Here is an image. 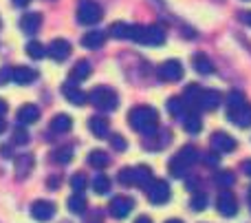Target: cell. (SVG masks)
I'll return each instance as SVG.
<instances>
[{
  "instance_id": "obj_1",
  "label": "cell",
  "mask_w": 251,
  "mask_h": 223,
  "mask_svg": "<svg viewBox=\"0 0 251 223\" xmlns=\"http://www.w3.org/2000/svg\"><path fill=\"white\" fill-rule=\"evenodd\" d=\"M128 124L143 135H154L159 128V113L152 106H134L128 113Z\"/></svg>"
},
{
  "instance_id": "obj_2",
  "label": "cell",
  "mask_w": 251,
  "mask_h": 223,
  "mask_svg": "<svg viewBox=\"0 0 251 223\" xmlns=\"http://www.w3.org/2000/svg\"><path fill=\"white\" fill-rule=\"evenodd\" d=\"M88 97H91L93 106H95V109H100V111H115L119 106L117 91H115V88H110V86H95Z\"/></svg>"
},
{
  "instance_id": "obj_3",
  "label": "cell",
  "mask_w": 251,
  "mask_h": 223,
  "mask_svg": "<svg viewBox=\"0 0 251 223\" xmlns=\"http://www.w3.org/2000/svg\"><path fill=\"white\" fill-rule=\"evenodd\" d=\"M196 159H199V153H196L194 146L181 148L176 153V157H172V162H170V172H172V177H185L187 168H190Z\"/></svg>"
},
{
  "instance_id": "obj_4",
  "label": "cell",
  "mask_w": 251,
  "mask_h": 223,
  "mask_svg": "<svg viewBox=\"0 0 251 223\" xmlns=\"http://www.w3.org/2000/svg\"><path fill=\"white\" fill-rule=\"evenodd\" d=\"M101 18H104V11H101V7L95 0H79L77 20L82 22V25H97Z\"/></svg>"
},
{
  "instance_id": "obj_5",
  "label": "cell",
  "mask_w": 251,
  "mask_h": 223,
  "mask_svg": "<svg viewBox=\"0 0 251 223\" xmlns=\"http://www.w3.org/2000/svg\"><path fill=\"white\" fill-rule=\"evenodd\" d=\"M146 190H148V199H150V203H154V206H163V203H168L170 197H172L170 184L163 181V179H154Z\"/></svg>"
},
{
  "instance_id": "obj_6",
  "label": "cell",
  "mask_w": 251,
  "mask_h": 223,
  "mask_svg": "<svg viewBox=\"0 0 251 223\" xmlns=\"http://www.w3.org/2000/svg\"><path fill=\"white\" fill-rule=\"evenodd\" d=\"M223 102V95L214 88H201L199 91V97L194 102V109H203V111H214L218 109Z\"/></svg>"
},
{
  "instance_id": "obj_7",
  "label": "cell",
  "mask_w": 251,
  "mask_h": 223,
  "mask_svg": "<svg viewBox=\"0 0 251 223\" xmlns=\"http://www.w3.org/2000/svg\"><path fill=\"white\" fill-rule=\"evenodd\" d=\"M216 210L221 212L223 217H234L238 212V201H236L234 193L231 190H221L216 199Z\"/></svg>"
},
{
  "instance_id": "obj_8",
  "label": "cell",
  "mask_w": 251,
  "mask_h": 223,
  "mask_svg": "<svg viewBox=\"0 0 251 223\" xmlns=\"http://www.w3.org/2000/svg\"><path fill=\"white\" fill-rule=\"evenodd\" d=\"M159 78L163 82H178L183 78V64L178 60H165L159 66Z\"/></svg>"
},
{
  "instance_id": "obj_9",
  "label": "cell",
  "mask_w": 251,
  "mask_h": 223,
  "mask_svg": "<svg viewBox=\"0 0 251 223\" xmlns=\"http://www.w3.org/2000/svg\"><path fill=\"white\" fill-rule=\"evenodd\" d=\"M134 208V201L130 197H126V195H117V197L110 201V215L115 217V219H126V217L132 212Z\"/></svg>"
},
{
  "instance_id": "obj_10",
  "label": "cell",
  "mask_w": 251,
  "mask_h": 223,
  "mask_svg": "<svg viewBox=\"0 0 251 223\" xmlns=\"http://www.w3.org/2000/svg\"><path fill=\"white\" fill-rule=\"evenodd\" d=\"M227 117H229V122L236 124V126L247 128V126H251V106L245 102V104L236 106V109H227Z\"/></svg>"
},
{
  "instance_id": "obj_11",
  "label": "cell",
  "mask_w": 251,
  "mask_h": 223,
  "mask_svg": "<svg viewBox=\"0 0 251 223\" xmlns=\"http://www.w3.org/2000/svg\"><path fill=\"white\" fill-rule=\"evenodd\" d=\"M209 144H212V148H214V153H231V150L236 148V139L231 135H227V133H223V131H216L212 135V139H209Z\"/></svg>"
},
{
  "instance_id": "obj_12",
  "label": "cell",
  "mask_w": 251,
  "mask_h": 223,
  "mask_svg": "<svg viewBox=\"0 0 251 223\" xmlns=\"http://www.w3.org/2000/svg\"><path fill=\"white\" fill-rule=\"evenodd\" d=\"M47 56H51L55 62H64L66 57L71 56V42L69 40H62V38L53 40L47 47Z\"/></svg>"
},
{
  "instance_id": "obj_13",
  "label": "cell",
  "mask_w": 251,
  "mask_h": 223,
  "mask_svg": "<svg viewBox=\"0 0 251 223\" xmlns=\"http://www.w3.org/2000/svg\"><path fill=\"white\" fill-rule=\"evenodd\" d=\"M165 42V29L161 25H150L143 29L141 44H150V47H161Z\"/></svg>"
},
{
  "instance_id": "obj_14",
  "label": "cell",
  "mask_w": 251,
  "mask_h": 223,
  "mask_svg": "<svg viewBox=\"0 0 251 223\" xmlns=\"http://www.w3.org/2000/svg\"><path fill=\"white\" fill-rule=\"evenodd\" d=\"M31 215H33V219L38 221H49L53 219V215H55V203L53 201H35L33 206H31Z\"/></svg>"
},
{
  "instance_id": "obj_15",
  "label": "cell",
  "mask_w": 251,
  "mask_h": 223,
  "mask_svg": "<svg viewBox=\"0 0 251 223\" xmlns=\"http://www.w3.org/2000/svg\"><path fill=\"white\" fill-rule=\"evenodd\" d=\"M150 184H152V168H148V166L132 168V179H130V186H137V188H148Z\"/></svg>"
},
{
  "instance_id": "obj_16",
  "label": "cell",
  "mask_w": 251,
  "mask_h": 223,
  "mask_svg": "<svg viewBox=\"0 0 251 223\" xmlns=\"http://www.w3.org/2000/svg\"><path fill=\"white\" fill-rule=\"evenodd\" d=\"M40 25H42V16H40V13H35V11H29V13H25V16L20 18V29L25 31L26 35L38 33Z\"/></svg>"
},
{
  "instance_id": "obj_17",
  "label": "cell",
  "mask_w": 251,
  "mask_h": 223,
  "mask_svg": "<svg viewBox=\"0 0 251 223\" xmlns=\"http://www.w3.org/2000/svg\"><path fill=\"white\" fill-rule=\"evenodd\" d=\"M62 95L75 106H84L86 104V93L77 86V84H64L62 86Z\"/></svg>"
},
{
  "instance_id": "obj_18",
  "label": "cell",
  "mask_w": 251,
  "mask_h": 223,
  "mask_svg": "<svg viewBox=\"0 0 251 223\" xmlns=\"http://www.w3.org/2000/svg\"><path fill=\"white\" fill-rule=\"evenodd\" d=\"M35 78H38V71L31 69V66H16V69H13V82L20 84V86L33 84Z\"/></svg>"
},
{
  "instance_id": "obj_19",
  "label": "cell",
  "mask_w": 251,
  "mask_h": 223,
  "mask_svg": "<svg viewBox=\"0 0 251 223\" xmlns=\"http://www.w3.org/2000/svg\"><path fill=\"white\" fill-rule=\"evenodd\" d=\"M88 75H91V62H88V60H79L77 64L71 69V73H69V84L84 82Z\"/></svg>"
},
{
  "instance_id": "obj_20",
  "label": "cell",
  "mask_w": 251,
  "mask_h": 223,
  "mask_svg": "<svg viewBox=\"0 0 251 223\" xmlns=\"http://www.w3.org/2000/svg\"><path fill=\"white\" fill-rule=\"evenodd\" d=\"M183 128H185L190 135H199L201 128H203V119H201L199 113H194V111L183 113Z\"/></svg>"
},
{
  "instance_id": "obj_21",
  "label": "cell",
  "mask_w": 251,
  "mask_h": 223,
  "mask_svg": "<svg viewBox=\"0 0 251 223\" xmlns=\"http://www.w3.org/2000/svg\"><path fill=\"white\" fill-rule=\"evenodd\" d=\"M40 119V109L35 104H25L18 111V122L20 124H35Z\"/></svg>"
},
{
  "instance_id": "obj_22",
  "label": "cell",
  "mask_w": 251,
  "mask_h": 223,
  "mask_svg": "<svg viewBox=\"0 0 251 223\" xmlns=\"http://www.w3.org/2000/svg\"><path fill=\"white\" fill-rule=\"evenodd\" d=\"M88 128L95 137H108L110 135V128H108V119L106 117H91L88 119Z\"/></svg>"
},
{
  "instance_id": "obj_23",
  "label": "cell",
  "mask_w": 251,
  "mask_h": 223,
  "mask_svg": "<svg viewBox=\"0 0 251 223\" xmlns=\"http://www.w3.org/2000/svg\"><path fill=\"white\" fill-rule=\"evenodd\" d=\"M192 64H194L196 73H201V75H209L214 71L212 60H209L205 53H194V57H192Z\"/></svg>"
},
{
  "instance_id": "obj_24",
  "label": "cell",
  "mask_w": 251,
  "mask_h": 223,
  "mask_svg": "<svg viewBox=\"0 0 251 223\" xmlns=\"http://www.w3.org/2000/svg\"><path fill=\"white\" fill-rule=\"evenodd\" d=\"M104 42H106L104 31H88L82 38V47H86V49H100V47H104Z\"/></svg>"
},
{
  "instance_id": "obj_25",
  "label": "cell",
  "mask_w": 251,
  "mask_h": 223,
  "mask_svg": "<svg viewBox=\"0 0 251 223\" xmlns=\"http://www.w3.org/2000/svg\"><path fill=\"white\" fill-rule=\"evenodd\" d=\"M71 128H73V119H71V115L57 113L55 117L51 119V131H55V133H69Z\"/></svg>"
},
{
  "instance_id": "obj_26",
  "label": "cell",
  "mask_w": 251,
  "mask_h": 223,
  "mask_svg": "<svg viewBox=\"0 0 251 223\" xmlns=\"http://www.w3.org/2000/svg\"><path fill=\"white\" fill-rule=\"evenodd\" d=\"M88 164H91L93 168H97V170H101V168H106L110 164V157H108V153H104V150H91Z\"/></svg>"
},
{
  "instance_id": "obj_27",
  "label": "cell",
  "mask_w": 251,
  "mask_h": 223,
  "mask_svg": "<svg viewBox=\"0 0 251 223\" xmlns=\"http://www.w3.org/2000/svg\"><path fill=\"white\" fill-rule=\"evenodd\" d=\"M31 168H33V157H31V155H20V157L16 159V175L20 177V179L29 175Z\"/></svg>"
},
{
  "instance_id": "obj_28",
  "label": "cell",
  "mask_w": 251,
  "mask_h": 223,
  "mask_svg": "<svg viewBox=\"0 0 251 223\" xmlns=\"http://www.w3.org/2000/svg\"><path fill=\"white\" fill-rule=\"evenodd\" d=\"M69 210L73 212V215H82V212H86V199H84L82 193H75L73 197H69Z\"/></svg>"
},
{
  "instance_id": "obj_29",
  "label": "cell",
  "mask_w": 251,
  "mask_h": 223,
  "mask_svg": "<svg viewBox=\"0 0 251 223\" xmlns=\"http://www.w3.org/2000/svg\"><path fill=\"white\" fill-rule=\"evenodd\" d=\"M165 106H168V113L174 115V117H181V115L185 113V109H187L185 100H181V97H170Z\"/></svg>"
},
{
  "instance_id": "obj_30",
  "label": "cell",
  "mask_w": 251,
  "mask_h": 223,
  "mask_svg": "<svg viewBox=\"0 0 251 223\" xmlns=\"http://www.w3.org/2000/svg\"><path fill=\"white\" fill-rule=\"evenodd\" d=\"M93 190H95L97 195H106L110 190V179L104 175V172L95 175V179H93Z\"/></svg>"
},
{
  "instance_id": "obj_31",
  "label": "cell",
  "mask_w": 251,
  "mask_h": 223,
  "mask_svg": "<svg viewBox=\"0 0 251 223\" xmlns=\"http://www.w3.org/2000/svg\"><path fill=\"white\" fill-rule=\"evenodd\" d=\"M25 51H26V56L33 57V60H40V57L47 56V47H44V44H40V42H35V40L26 44Z\"/></svg>"
},
{
  "instance_id": "obj_32",
  "label": "cell",
  "mask_w": 251,
  "mask_h": 223,
  "mask_svg": "<svg viewBox=\"0 0 251 223\" xmlns=\"http://www.w3.org/2000/svg\"><path fill=\"white\" fill-rule=\"evenodd\" d=\"M128 31H130V25H126V22H115V25H110V35L117 40H128Z\"/></svg>"
},
{
  "instance_id": "obj_33",
  "label": "cell",
  "mask_w": 251,
  "mask_h": 223,
  "mask_svg": "<svg viewBox=\"0 0 251 223\" xmlns=\"http://www.w3.org/2000/svg\"><path fill=\"white\" fill-rule=\"evenodd\" d=\"M234 181H236V177H234V172H229V170H221V172H216V184L221 186V188H231L234 186Z\"/></svg>"
},
{
  "instance_id": "obj_34",
  "label": "cell",
  "mask_w": 251,
  "mask_h": 223,
  "mask_svg": "<svg viewBox=\"0 0 251 223\" xmlns=\"http://www.w3.org/2000/svg\"><path fill=\"white\" fill-rule=\"evenodd\" d=\"M190 206H192V210H196V212L205 210V208H207V195H203V193H196L194 197H192Z\"/></svg>"
},
{
  "instance_id": "obj_35",
  "label": "cell",
  "mask_w": 251,
  "mask_h": 223,
  "mask_svg": "<svg viewBox=\"0 0 251 223\" xmlns=\"http://www.w3.org/2000/svg\"><path fill=\"white\" fill-rule=\"evenodd\" d=\"M71 157H73V148H71V146L57 148V150H55V155H53V159H55L57 164H66V162H71Z\"/></svg>"
},
{
  "instance_id": "obj_36",
  "label": "cell",
  "mask_w": 251,
  "mask_h": 223,
  "mask_svg": "<svg viewBox=\"0 0 251 223\" xmlns=\"http://www.w3.org/2000/svg\"><path fill=\"white\" fill-rule=\"evenodd\" d=\"M245 95L240 91H231L229 93V97H227V109H236V106H240V104H245Z\"/></svg>"
},
{
  "instance_id": "obj_37",
  "label": "cell",
  "mask_w": 251,
  "mask_h": 223,
  "mask_svg": "<svg viewBox=\"0 0 251 223\" xmlns=\"http://www.w3.org/2000/svg\"><path fill=\"white\" fill-rule=\"evenodd\" d=\"M71 188L75 190V193H84V188H86V175H73L71 177Z\"/></svg>"
},
{
  "instance_id": "obj_38",
  "label": "cell",
  "mask_w": 251,
  "mask_h": 223,
  "mask_svg": "<svg viewBox=\"0 0 251 223\" xmlns=\"http://www.w3.org/2000/svg\"><path fill=\"white\" fill-rule=\"evenodd\" d=\"M13 144H29V133H26V128H16V131H13Z\"/></svg>"
},
{
  "instance_id": "obj_39",
  "label": "cell",
  "mask_w": 251,
  "mask_h": 223,
  "mask_svg": "<svg viewBox=\"0 0 251 223\" xmlns=\"http://www.w3.org/2000/svg\"><path fill=\"white\" fill-rule=\"evenodd\" d=\"M110 146H113L115 150H117V153H124L126 148H128V144H126V139L122 135H119V133H115L113 137H110Z\"/></svg>"
},
{
  "instance_id": "obj_40",
  "label": "cell",
  "mask_w": 251,
  "mask_h": 223,
  "mask_svg": "<svg viewBox=\"0 0 251 223\" xmlns=\"http://www.w3.org/2000/svg\"><path fill=\"white\" fill-rule=\"evenodd\" d=\"M9 80L13 82V69H9V66H2V69H0V86H4Z\"/></svg>"
},
{
  "instance_id": "obj_41",
  "label": "cell",
  "mask_w": 251,
  "mask_h": 223,
  "mask_svg": "<svg viewBox=\"0 0 251 223\" xmlns=\"http://www.w3.org/2000/svg\"><path fill=\"white\" fill-rule=\"evenodd\" d=\"M130 179H132V168H124V170L119 172V181L130 186Z\"/></svg>"
},
{
  "instance_id": "obj_42",
  "label": "cell",
  "mask_w": 251,
  "mask_h": 223,
  "mask_svg": "<svg viewBox=\"0 0 251 223\" xmlns=\"http://www.w3.org/2000/svg\"><path fill=\"white\" fill-rule=\"evenodd\" d=\"M216 155H218V153H216ZM216 155H207V157H205V162H207L209 166H216V164H218V157H216Z\"/></svg>"
},
{
  "instance_id": "obj_43",
  "label": "cell",
  "mask_w": 251,
  "mask_h": 223,
  "mask_svg": "<svg viewBox=\"0 0 251 223\" xmlns=\"http://www.w3.org/2000/svg\"><path fill=\"white\" fill-rule=\"evenodd\" d=\"M7 109H9V106H7V102H4L2 97H0V117H2V115L7 113Z\"/></svg>"
},
{
  "instance_id": "obj_44",
  "label": "cell",
  "mask_w": 251,
  "mask_h": 223,
  "mask_svg": "<svg viewBox=\"0 0 251 223\" xmlns=\"http://www.w3.org/2000/svg\"><path fill=\"white\" fill-rule=\"evenodd\" d=\"M243 170H245V175H249V177H251V159H247V162L243 164Z\"/></svg>"
},
{
  "instance_id": "obj_45",
  "label": "cell",
  "mask_w": 251,
  "mask_h": 223,
  "mask_svg": "<svg viewBox=\"0 0 251 223\" xmlns=\"http://www.w3.org/2000/svg\"><path fill=\"white\" fill-rule=\"evenodd\" d=\"M31 0H13V4H18V7H26Z\"/></svg>"
},
{
  "instance_id": "obj_46",
  "label": "cell",
  "mask_w": 251,
  "mask_h": 223,
  "mask_svg": "<svg viewBox=\"0 0 251 223\" xmlns=\"http://www.w3.org/2000/svg\"><path fill=\"white\" fill-rule=\"evenodd\" d=\"M243 20L247 22V25H251V11H247V13H243Z\"/></svg>"
},
{
  "instance_id": "obj_47",
  "label": "cell",
  "mask_w": 251,
  "mask_h": 223,
  "mask_svg": "<svg viewBox=\"0 0 251 223\" xmlns=\"http://www.w3.org/2000/svg\"><path fill=\"white\" fill-rule=\"evenodd\" d=\"M134 223H152L150 219H148V217H139V219L137 221H134Z\"/></svg>"
},
{
  "instance_id": "obj_48",
  "label": "cell",
  "mask_w": 251,
  "mask_h": 223,
  "mask_svg": "<svg viewBox=\"0 0 251 223\" xmlns=\"http://www.w3.org/2000/svg\"><path fill=\"white\" fill-rule=\"evenodd\" d=\"M4 128H7V124H4V119L0 117V135H2V133H4Z\"/></svg>"
},
{
  "instance_id": "obj_49",
  "label": "cell",
  "mask_w": 251,
  "mask_h": 223,
  "mask_svg": "<svg viewBox=\"0 0 251 223\" xmlns=\"http://www.w3.org/2000/svg\"><path fill=\"white\" fill-rule=\"evenodd\" d=\"M165 223H183V221H178V219H170V221H165Z\"/></svg>"
},
{
  "instance_id": "obj_50",
  "label": "cell",
  "mask_w": 251,
  "mask_h": 223,
  "mask_svg": "<svg viewBox=\"0 0 251 223\" xmlns=\"http://www.w3.org/2000/svg\"><path fill=\"white\" fill-rule=\"evenodd\" d=\"M249 206H251V190H249Z\"/></svg>"
}]
</instances>
